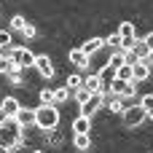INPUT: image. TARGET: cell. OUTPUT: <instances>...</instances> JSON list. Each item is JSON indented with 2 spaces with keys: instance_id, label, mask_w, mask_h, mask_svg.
I'll return each instance as SVG.
<instances>
[{
  "instance_id": "cell-6",
  "label": "cell",
  "mask_w": 153,
  "mask_h": 153,
  "mask_svg": "<svg viewBox=\"0 0 153 153\" xmlns=\"http://www.w3.org/2000/svg\"><path fill=\"white\" fill-rule=\"evenodd\" d=\"M102 105H105V94H102V91H94V94H91V97H89V100L81 105V116L91 118V116H94V113H97Z\"/></svg>"
},
{
  "instance_id": "cell-24",
  "label": "cell",
  "mask_w": 153,
  "mask_h": 153,
  "mask_svg": "<svg viewBox=\"0 0 153 153\" xmlns=\"http://www.w3.org/2000/svg\"><path fill=\"white\" fill-rule=\"evenodd\" d=\"M40 105H54V89H43L40 91Z\"/></svg>"
},
{
  "instance_id": "cell-13",
  "label": "cell",
  "mask_w": 153,
  "mask_h": 153,
  "mask_svg": "<svg viewBox=\"0 0 153 153\" xmlns=\"http://www.w3.org/2000/svg\"><path fill=\"white\" fill-rule=\"evenodd\" d=\"M89 129H91V121H89L86 116H78V118L73 121V132H75V134H89Z\"/></svg>"
},
{
  "instance_id": "cell-25",
  "label": "cell",
  "mask_w": 153,
  "mask_h": 153,
  "mask_svg": "<svg viewBox=\"0 0 153 153\" xmlns=\"http://www.w3.org/2000/svg\"><path fill=\"white\" fill-rule=\"evenodd\" d=\"M105 43H108L110 48H121V35H118V32H113V35H108V38H105Z\"/></svg>"
},
{
  "instance_id": "cell-23",
  "label": "cell",
  "mask_w": 153,
  "mask_h": 153,
  "mask_svg": "<svg viewBox=\"0 0 153 153\" xmlns=\"http://www.w3.org/2000/svg\"><path fill=\"white\" fill-rule=\"evenodd\" d=\"M89 97H91V91H89L86 86H81V89H75V102H78V105H83V102H86Z\"/></svg>"
},
{
  "instance_id": "cell-32",
  "label": "cell",
  "mask_w": 153,
  "mask_h": 153,
  "mask_svg": "<svg viewBox=\"0 0 153 153\" xmlns=\"http://www.w3.org/2000/svg\"><path fill=\"white\" fill-rule=\"evenodd\" d=\"M0 153H11V148H5V145H0Z\"/></svg>"
},
{
  "instance_id": "cell-16",
  "label": "cell",
  "mask_w": 153,
  "mask_h": 153,
  "mask_svg": "<svg viewBox=\"0 0 153 153\" xmlns=\"http://www.w3.org/2000/svg\"><path fill=\"white\" fill-rule=\"evenodd\" d=\"M121 65H126V56H124V51L118 48V51H113V54H110V59H108V67H113V70H118Z\"/></svg>"
},
{
  "instance_id": "cell-34",
  "label": "cell",
  "mask_w": 153,
  "mask_h": 153,
  "mask_svg": "<svg viewBox=\"0 0 153 153\" xmlns=\"http://www.w3.org/2000/svg\"><path fill=\"white\" fill-rule=\"evenodd\" d=\"M32 153H43V151H32Z\"/></svg>"
},
{
  "instance_id": "cell-28",
  "label": "cell",
  "mask_w": 153,
  "mask_h": 153,
  "mask_svg": "<svg viewBox=\"0 0 153 153\" xmlns=\"http://www.w3.org/2000/svg\"><path fill=\"white\" fill-rule=\"evenodd\" d=\"M8 46H11V32L0 30V48H8Z\"/></svg>"
},
{
  "instance_id": "cell-18",
  "label": "cell",
  "mask_w": 153,
  "mask_h": 153,
  "mask_svg": "<svg viewBox=\"0 0 153 153\" xmlns=\"http://www.w3.org/2000/svg\"><path fill=\"white\" fill-rule=\"evenodd\" d=\"M75 148L78 151H89L91 148V137L89 134H75Z\"/></svg>"
},
{
  "instance_id": "cell-29",
  "label": "cell",
  "mask_w": 153,
  "mask_h": 153,
  "mask_svg": "<svg viewBox=\"0 0 153 153\" xmlns=\"http://www.w3.org/2000/svg\"><path fill=\"white\" fill-rule=\"evenodd\" d=\"M24 24H27V22H24V16H13V19H11V30H19V32H22V27H24Z\"/></svg>"
},
{
  "instance_id": "cell-22",
  "label": "cell",
  "mask_w": 153,
  "mask_h": 153,
  "mask_svg": "<svg viewBox=\"0 0 153 153\" xmlns=\"http://www.w3.org/2000/svg\"><path fill=\"white\" fill-rule=\"evenodd\" d=\"M81 86H83V78H81V75H67V89H70V91L81 89Z\"/></svg>"
},
{
  "instance_id": "cell-3",
  "label": "cell",
  "mask_w": 153,
  "mask_h": 153,
  "mask_svg": "<svg viewBox=\"0 0 153 153\" xmlns=\"http://www.w3.org/2000/svg\"><path fill=\"white\" fill-rule=\"evenodd\" d=\"M121 116H124V126H126V129H137V126L148 118L145 110H143V105H129Z\"/></svg>"
},
{
  "instance_id": "cell-15",
  "label": "cell",
  "mask_w": 153,
  "mask_h": 153,
  "mask_svg": "<svg viewBox=\"0 0 153 153\" xmlns=\"http://www.w3.org/2000/svg\"><path fill=\"white\" fill-rule=\"evenodd\" d=\"M70 62H73L75 67H86V65H89V56H86L81 48H73V51H70Z\"/></svg>"
},
{
  "instance_id": "cell-27",
  "label": "cell",
  "mask_w": 153,
  "mask_h": 153,
  "mask_svg": "<svg viewBox=\"0 0 153 153\" xmlns=\"http://www.w3.org/2000/svg\"><path fill=\"white\" fill-rule=\"evenodd\" d=\"M22 35H24V38H35V35H38V30H35V24H30V22H27V24L22 27Z\"/></svg>"
},
{
  "instance_id": "cell-11",
  "label": "cell",
  "mask_w": 153,
  "mask_h": 153,
  "mask_svg": "<svg viewBox=\"0 0 153 153\" xmlns=\"http://www.w3.org/2000/svg\"><path fill=\"white\" fill-rule=\"evenodd\" d=\"M102 46H105V38H89V40L81 46V51H83L86 56H91V54H97Z\"/></svg>"
},
{
  "instance_id": "cell-8",
  "label": "cell",
  "mask_w": 153,
  "mask_h": 153,
  "mask_svg": "<svg viewBox=\"0 0 153 153\" xmlns=\"http://www.w3.org/2000/svg\"><path fill=\"white\" fill-rule=\"evenodd\" d=\"M13 118H16V124H19L22 129L35 126V110H32V108H19V113H16Z\"/></svg>"
},
{
  "instance_id": "cell-14",
  "label": "cell",
  "mask_w": 153,
  "mask_h": 153,
  "mask_svg": "<svg viewBox=\"0 0 153 153\" xmlns=\"http://www.w3.org/2000/svg\"><path fill=\"white\" fill-rule=\"evenodd\" d=\"M129 51H132L137 59H148V46H145V40H137V38H134V40H132V48H129Z\"/></svg>"
},
{
  "instance_id": "cell-21",
  "label": "cell",
  "mask_w": 153,
  "mask_h": 153,
  "mask_svg": "<svg viewBox=\"0 0 153 153\" xmlns=\"http://www.w3.org/2000/svg\"><path fill=\"white\" fill-rule=\"evenodd\" d=\"M116 78H121V81H132V65H121V67L116 70Z\"/></svg>"
},
{
  "instance_id": "cell-33",
  "label": "cell",
  "mask_w": 153,
  "mask_h": 153,
  "mask_svg": "<svg viewBox=\"0 0 153 153\" xmlns=\"http://www.w3.org/2000/svg\"><path fill=\"white\" fill-rule=\"evenodd\" d=\"M148 62H151V65H153V51H151V54H148Z\"/></svg>"
},
{
  "instance_id": "cell-9",
  "label": "cell",
  "mask_w": 153,
  "mask_h": 153,
  "mask_svg": "<svg viewBox=\"0 0 153 153\" xmlns=\"http://www.w3.org/2000/svg\"><path fill=\"white\" fill-rule=\"evenodd\" d=\"M35 67H38V73H40V78H54V65H51V59L48 56H35Z\"/></svg>"
},
{
  "instance_id": "cell-4",
  "label": "cell",
  "mask_w": 153,
  "mask_h": 153,
  "mask_svg": "<svg viewBox=\"0 0 153 153\" xmlns=\"http://www.w3.org/2000/svg\"><path fill=\"white\" fill-rule=\"evenodd\" d=\"M8 56H11V62L16 65V67H35V54L30 51V48H11L8 51Z\"/></svg>"
},
{
  "instance_id": "cell-7",
  "label": "cell",
  "mask_w": 153,
  "mask_h": 153,
  "mask_svg": "<svg viewBox=\"0 0 153 153\" xmlns=\"http://www.w3.org/2000/svg\"><path fill=\"white\" fill-rule=\"evenodd\" d=\"M148 78H151V62L148 59H137L132 65V81L137 83V81H148Z\"/></svg>"
},
{
  "instance_id": "cell-35",
  "label": "cell",
  "mask_w": 153,
  "mask_h": 153,
  "mask_svg": "<svg viewBox=\"0 0 153 153\" xmlns=\"http://www.w3.org/2000/svg\"><path fill=\"white\" fill-rule=\"evenodd\" d=\"M11 153H16V151H13V148H11Z\"/></svg>"
},
{
  "instance_id": "cell-30",
  "label": "cell",
  "mask_w": 153,
  "mask_h": 153,
  "mask_svg": "<svg viewBox=\"0 0 153 153\" xmlns=\"http://www.w3.org/2000/svg\"><path fill=\"white\" fill-rule=\"evenodd\" d=\"M143 40H145V46H148V54H151V51H153V32H148Z\"/></svg>"
},
{
  "instance_id": "cell-10",
  "label": "cell",
  "mask_w": 153,
  "mask_h": 153,
  "mask_svg": "<svg viewBox=\"0 0 153 153\" xmlns=\"http://www.w3.org/2000/svg\"><path fill=\"white\" fill-rule=\"evenodd\" d=\"M19 108H22V105H19V100H16V97H5V100L0 102V110H3L8 118H13V116L19 113Z\"/></svg>"
},
{
  "instance_id": "cell-1",
  "label": "cell",
  "mask_w": 153,
  "mask_h": 153,
  "mask_svg": "<svg viewBox=\"0 0 153 153\" xmlns=\"http://www.w3.org/2000/svg\"><path fill=\"white\" fill-rule=\"evenodd\" d=\"M0 145H5V148L22 145V126L16 124V118H5L0 124Z\"/></svg>"
},
{
  "instance_id": "cell-12",
  "label": "cell",
  "mask_w": 153,
  "mask_h": 153,
  "mask_svg": "<svg viewBox=\"0 0 153 153\" xmlns=\"http://www.w3.org/2000/svg\"><path fill=\"white\" fill-rule=\"evenodd\" d=\"M105 102H108V105H110V110H113V113H118V116L126 110V105H124V97H116V94H105Z\"/></svg>"
},
{
  "instance_id": "cell-26",
  "label": "cell",
  "mask_w": 153,
  "mask_h": 153,
  "mask_svg": "<svg viewBox=\"0 0 153 153\" xmlns=\"http://www.w3.org/2000/svg\"><path fill=\"white\" fill-rule=\"evenodd\" d=\"M8 81H11L13 86H19V83H22V67H13V70L8 73Z\"/></svg>"
},
{
  "instance_id": "cell-5",
  "label": "cell",
  "mask_w": 153,
  "mask_h": 153,
  "mask_svg": "<svg viewBox=\"0 0 153 153\" xmlns=\"http://www.w3.org/2000/svg\"><path fill=\"white\" fill-rule=\"evenodd\" d=\"M110 94L116 97H134V81H121V78H113L110 86H108Z\"/></svg>"
},
{
  "instance_id": "cell-31",
  "label": "cell",
  "mask_w": 153,
  "mask_h": 153,
  "mask_svg": "<svg viewBox=\"0 0 153 153\" xmlns=\"http://www.w3.org/2000/svg\"><path fill=\"white\" fill-rule=\"evenodd\" d=\"M145 116H148V118H151V121H153V105H151V108H148V110H145Z\"/></svg>"
},
{
  "instance_id": "cell-2",
  "label": "cell",
  "mask_w": 153,
  "mask_h": 153,
  "mask_svg": "<svg viewBox=\"0 0 153 153\" xmlns=\"http://www.w3.org/2000/svg\"><path fill=\"white\" fill-rule=\"evenodd\" d=\"M56 124H59L56 105H40V108H35V126H40L43 132H51V129H56Z\"/></svg>"
},
{
  "instance_id": "cell-19",
  "label": "cell",
  "mask_w": 153,
  "mask_h": 153,
  "mask_svg": "<svg viewBox=\"0 0 153 153\" xmlns=\"http://www.w3.org/2000/svg\"><path fill=\"white\" fill-rule=\"evenodd\" d=\"M13 67H16V65L11 62V56H8V54H0V73H3V75H8Z\"/></svg>"
},
{
  "instance_id": "cell-20",
  "label": "cell",
  "mask_w": 153,
  "mask_h": 153,
  "mask_svg": "<svg viewBox=\"0 0 153 153\" xmlns=\"http://www.w3.org/2000/svg\"><path fill=\"white\" fill-rule=\"evenodd\" d=\"M67 97H70V89H67V86H62V89H54V105H59V102H67Z\"/></svg>"
},
{
  "instance_id": "cell-17",
  "label": "cell",
  "mask_w": 153,
  "mask_h": 153,
  "mask_svg": "<svg viewBox=\"0 0 153 153\" xmlns=\"http://www.w3.org/2000/svg\"><path fill=\"white\" fill-rule=\"evenodd\" d=\"M83 86L94 94V91H102V81H100V75H89L86 81H83Z\"/></svg>"
}]
</instances>
